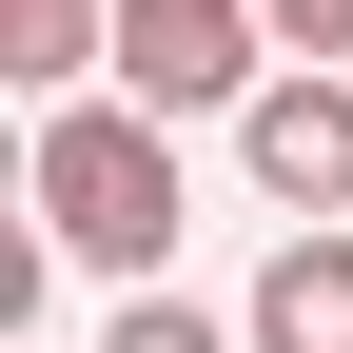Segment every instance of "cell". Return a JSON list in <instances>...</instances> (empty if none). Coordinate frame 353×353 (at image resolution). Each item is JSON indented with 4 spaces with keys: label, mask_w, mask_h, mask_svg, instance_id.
<instances>
[{
    "label": "cell",
    "mask_w": 353,
    "mask_h": 353,
    "mask_svg": "<svg viewBox=\"0 0 353 353\" xmlns=\"http://www.w3.org/2000/svg\"><path fill=\"white\" fill-rule=\"evenodd\" d=\"M20 216H39V255H79V275H138L157 294V255H176V118H138V99H59L20 138Z\"/></svg>",
    "instance_id": "1"
},
{
    "label": "cell",
    "mask_w": 353,
    "mask_h": 353,
    "mask_svg": "<svg viewBox=\"0 0 353 353\" xmlns=\"http://www.w3.org/2000/svg\"><path fill=\"white\" fill-rule=\"evenodd\" d=\"M118 99L138 118H255L275 99V20L255 0H118Z\"/></svg>",
    "instance_id": "2"
},
{
    "label": "cell",
    "mask_w": 353,
    "mask_h": 353,
    "mask_svg": "<svg viewBox=\"0 0 353 353\" xmlns=\"http://www.w3.org/2000/svg\"><path fill=\"white\" fill-rule=\"evenodd\" d=\"M236 176L294 216V236H353V79H314V59H275V99L236 118Z\"/></svg>",
    "instance_id": "3"
},
{
    "label": "cell",
    "mask_w": 353,
    "mask_h": 353,
    "mask_svg": "<svg viewBox=\"0 0 353 353\" xmlns=\"http://www.w3.org/2000/svg\"><path fill=\"white\" fill-rule=\"evenodd\" d=\"M236 334L255 353H353V236H275L255 294H236Z\"/></svg>",
    "instance_id": "4"
},
{
    "label": "cell",
    "mask_w": 353,
    "mask_h": 353,
    "mask_svg": "<svg viewBox=\"0 0 353 353\" xmlns=\"http://www.w3.org/2000/svg\"><path fill=\"white\" fill-rule=\"evenodd\" d=\"M99 353H255V334H236V314H196V294H118V334H99Z\"/></svg>",
    "instance_id": "5"
},
{
    "label": "cell",
    "mask_w": 353,
    "mask_h": 353,
    "mask_svg": "<svg viewBox=\"0 0 353 353\" xmlns=\"http://www.w3.org/2000/svg\"><path fill=\"white\" fill-rule=\"evenodd\" d=\"M275 20V59H314V79H353V0H255Z\"/></svg>",
    "instance_id": "6"
}]
</instances>
